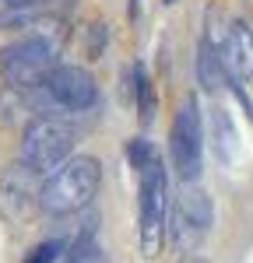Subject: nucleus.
<instances>
[{
  "instance_id": "obj_1",
  "label": "nucleus",
  "mask_w": 253,
  "mask_h": 263,
  "mask_svg": "<svg viewBox=\"0 0 253 263\" xmlns=\"http://www.w3.org/2000/svg\"><path fill=\"white\" fill-rule=\"evenodd\" d=\"M99 182H102V165H99V158H92V155L67 158L57 172H49L42 179L39 207L46 214H53V218L78 214L99 193Z\"/></svg>"
},
{
  "instance_id": "obj_2",
  "label": "nucleus",
  "mask_w": 253,
  "mask_h": 263,
  "mask_svg": "<svg viewBox=\"0 0 253 263\" xmlns=\"http://www.w3.org/2000/svg\"><path fill=\"white\" fill-rule=\"evenodd\" d=\"M60 28H42V32H32V35H21V39L7 42L0 49V81L7 88H35L42 84L53 67H57V57H60Z\"/></svg>"
},
{
  "instance_id": "obj_3",
  "label": "nucleus",
  "mask_w": 253,
  "mask_h": 263,
  "mask_svg": "<svg viewBox=\"0 0 253 263\" xmlns=\"http://www.w3.org/2000/svg\"><path fill=\"white\" fill-rule=\"evenodd\" d=\"M74 141H78V130H74L70 116H39V120L28 123L25 134H21L18 162L35 168L42 179H46L49 172H57L70 158Z\"/></svg>"
},
{
  "instance_id": "obj_4",
  "label": "nucleus",
  "mask_w": 253,
  "mask_h": 263,
  "mask_svg": "<svg viewBox=\"0 0 253 263\" xmlns=\"http://www.w3.org/2000/svg\"><path fill=\"white\" fill-rule=\"evenodd\" d=\"M211 224H214V203H211L208 190H201L193 182H183V190L176 193V200H169L166 239L187 256V253H197L204 246Z\"/></svg>"
},
{
  "instance_id": "obj_5",
  "label": "nucleus",
  "mask_w": 253,
  "mask_h": 263,
  "mask_svg": "<svg viewBox=\"0 0 253 263\" xmlns=\"http://www.w3.org/2000/svg\"><path fill=\"white\" fill-rule=\"evenodd\" d=\"M137 179H141V190H137V239H141V253L144 256H158L162 253V242H166V228H169L166 165L155 162Z\"/></svg>"
},
{
  "instance_id": "obj_6",
  "label": "nucleus",
  "mask_w": 253,
  "mask_h": 263,
  "mask_svg": "<svg viewBox=\"0 0 253 263\" xmlns=\"http://www.w3.org/2000/svg\"><path fill=\"white\" fill-rule=\"evenodd\" d=\"M201 155H204V126H201V109L197 99L179 102L172 126H169V158H172V172L179 182H193L201 176Z\"/></svg>"
},
{
  "instance_id": "obj_7",
  "label": "nucleus",
  "mask_w": 253,
  "mask_h": 263,
  "mask_svg": "<svg viewBox=\"0 0 253 263\" xmlns=\"http://www.w3.org/2000/svg\"><path fill=\"white\" fill-rule=\"evenodd\" d=\"M42 91L49 95V102L57 105V112H63V116L84 112V109H92L99 102L95 78L84 67H74V63H57L53 74L42 81Z\"/></svg>"
},
{
  "instance_id": "obj_8",
  "label": "nucleus",
  "mask_w": 253,
  "mask_h": 263,
  "mask_svg": "<svg viewBox=\"0 0 253 263\" xmlns=\"http://www.w3.org/2000/svg\"><path fill=\"white\" fill-rule=\"evenodd\" d=\"M42 176L25 162H14L0 172V211L7 218H21L32 211V203H39Z\"/></svg>"
},
{
  "instance_id": "obj_9",
  "label": "nucleus",
  "mask_w": 253,
  "mask_h": 263,
  "mask_svg": "<svg viewBox=\"0 0 253 263\" xmlns=\"http://www.w3.org/2000/svg\"><path fill=\"white\" fill-rule=\"evenodd\" d=\"M222 63H225V78L236 84V91L243 99V84L253 81V32L243 21H236L232 28H225Z\"/></svg>"
},
{
  "instance_id": "obj_10",
  "label": "nucleus",
  "mask_w": 253,
  "mask_h": 263,
  "mask_svg": "<svg viewBox=\"0 0 253 263\" xmlns=\"http://www.w3.org/2000/svg\"><path fill=\"white\" fill-rule=\"evenodd\" d=\"M208 130H211L214 158H218L222 165L236 162V155H239V130H236L232 116L222 109V105H211L208 109Z\"/></svg>"
},
{
  "instance_id": "obj_11",
  "label": "nucleus",
  "mask_w": 253,
  "mask_h": 263,
  "mask_svg": "<svg viewBox=\"0 0 253 263\" xmlns=\"http://www.w3.org/2000/svg\"><path fill=\"white\" fill-rule=\"evenodd\" d=\"M134 99H137V120L148 126L155 120V88H151V78L141 63L134 67Z\"/></svg>"
},
{
  "instance_id": "obj_12",
  "label": "nucleus",
  "mask_w": 253,
  "mask_h": 263,
  "mask_svg": "<svg viewBox=\"0 0 253 263\" xmlns=\"http://www.w3.org/2000/svg\"><path fill=\"white\" fill-rule=\"evenodd\" d=\"M127 162H130V168L141 176V172H148L155 162H162L158 158V151L151 147V141H144V137H134V141L127 144Z\"/></svg>"
},
{
  "instance_id": "obj_13",
  "label": "nucleus",
  "mask_w": 253,
  "mask_h": 263,
  "mask_svg": "<svg viewBox=\"0 0 253 263\" xmlns=\"http://www.w3.org/2000/svg\"><path fill=\"white\" fill-rule=\"evenodd\" d=\"M63 263H109V260H105V253L92 242V239H84V242L70 246V253H67V260H63Z\"/></svg>"
},
{
  "instance_id": "obj_14",
  "label": "nucleus",
  "mask_w": 253,
  "mask_h": 263,
  "mask_svg": "<svg viewBox=\"0 0 253 263\" xmlns=\"http://www.w3.org/2000/svg\"><path fill=\"white\" fill-rule=\"evenodd\" d=\"M60 253H63L60 239H46V242H39L21 263H57V260H60Z\"/></svg>"
},
{
  "instance_id": "obj_15",
  "label": "nucleus",
  "mask_w": 253,
  "mask_h": 263,
  "mask_svg": "<svg viewBox=\"0 0 253 263\" xmlns=\"http://www.w3.org/2000/svg\"><path fill=\"white\" fill-rule=\"evenodd\" d=\"M102 46H105V28L102 25H92V28H88V57L95 60V57L102 53Z\"/></svg>"
},
{
  "instance_id": "obj_16",
  "label": "nucleus",
  "mask_w": 253,
  "mask_h": 263,
  "mask_svg": "<svg viewBox=\"0 0 253 263\" xmlns=\"http://www.w3.org/2000/svg\"><path fill=\"white\" fill-rule=\"evenodd\" d=\"M21 11H28V14H35V18H46L49 14V7L57 4V0H14Z\"/></svg>"
},
{
  "instance_id": "obj_17",
  "label": "nucleus",
  "mask_w": 253,
  "mask_h": 263,
  "mask_svg": "<svg viewBox=\"0 0 253 263\" xmlns=\"http://www.w3.org/2000/svg\"><path fill=\"white\" fill-rule=\"evenodd\" d=\"M183 263H204V260H201V256H193V253H187V256H183Z\"/></svg>"
},
{
  "instance_id": "obj_18",
  "label": "nucleus",
  "mask_w": 253,
  "mask_h": 263,
  "mask_svg": "<svg viewBox=\"0 0 253 263\" xmlns=\"http://www.w3.org/2000/svg\"><path fill=\"white\" fill-rule=\"evenodd\" d=\"M162 4H176V0H162Z\"/></svg>"
}]
</instances>
